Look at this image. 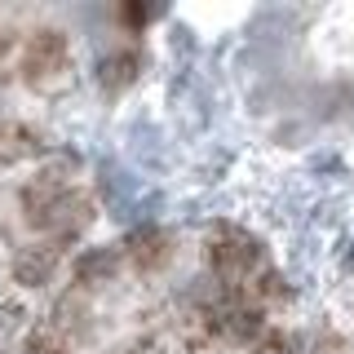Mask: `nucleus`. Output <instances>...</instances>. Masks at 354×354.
Returning <instances> with one entry per match:
<instances>
[{
	"mask_svg": "<svg viewBox=\"0 0 354 354\" xmlns=\"http://www.w3.org/2000/svg\"><path fill=\"white\" fill-rule=\"evenodd\" d=\"M208 266H213L221 288L248 292V283L266 270V252H261L257 235H248L243 226L221 221V226H213V235H208Z\"/></svg>",
	"mask_w": 354,
	"mask_h": 354,
	"instance_id": "f257e3e1",
	"label": "nucleus"
},
{
	"mask_svg": "<svg viewBox=\"0 0 354 354\" xmlns=\"http://www.w3.org/2000/svg\"><path fill=\"white\" fill-rule=\"evenodd\" d=\"M204 328L226 346H257L266 337V310L243 292L221 288L213 301L204 306Z\"/></svg>",
	"mask_w": 354,
	"mask_h": 354,
	"instance_id": "f03ea898",
	"label": "nucleus"
},
{
	"mask_svg": "<svg viewBox=\"0 0 354 354\" xmlns=\"http://www.w3.org/2000/svg\"><path fill=\"white\" fill-rule=\"evenodd\" d=\"M66 58H71V44L58 27H36L27 40H22V58H18V71L27 84H44L53 80L58 71H66Z\"/></svg>",
	"mask_w": 354,
	"mask_h": 354,
	"instance_id": "7ed1b4c3",
	"label": "nucleus"
},
{
	"mask_svg": "<svg viewBox=\"0 0 354 354\" xmlns=\"http://www.w3.org/2000/svg\"><path fill=\"white\" fill-rule=\"evenodd\" d=\"M88 221H93V199L71 186V191H66L58 204L49 208V217H44V226H40V230L62 248V243H71V239H80V235H84Z\"/></svg>",
	"mask_w": 354,
	"mask_h": 354,
	"instance_id": "20e7f679",
	"label": "nucleus"
},
{
	"mask_svg": "<svg viewBox=\"0 0 354 354\" xmlns=\"http://www.w3.org/2000/svg\"><path fill=\"white\" fill-rule=\"evenodd\" d=\"M71 191V182H66V173L62 169H44L36 173L27 186L18 191V208H22V217H27V226H44V217H49V208L58 204V199Z\"/></svg>",
	"mask_w": 354,
	"mask_h": 354,
	"instance_id": "39448f33",
	"label": "nucleus"
},
{
	"mask_svg": "<svg viewBox=\"0 0 354 354\" xmlns=\"http://www.w3.org/2000/svg\"><path fill=\"white\" fill-rule=\"evenodd\" d=\"M124 257L138 266L142 274H155V270H164V266L173 261V235L164 226H155V221L133 226L129 239H124Z\"/></svg>",
	"mask_w": 354,
	"mask_h": 354,
	"instance_id": "423d86ee",
	"label": "nucleus"
},
{
	"mask_svg": "<svg viewBox=\"0 0 354 354\" xmlns=\"http://www.w3.org/2000/svg\"><path fill=\"white\" fill-rule=\"evenodd\" d=\"M58 261H62V248L53 239H40V243H27V248L14 252V279L18 288H44L58 274Z\"/></svg>",
	"mask_w": 354,
	"mask_h": 354,
	"instance_id": "0eeeda50",
	"label": "nucleus"
},
{
	"mask_svg": "<svg viewBox=\"0 0 354 354\" xmlns=\"http://www.w3.org/2000/svg\"><path fill=\"white\" fill-rule=\"evenodd\" d=\"M138 75H142V53L138 49H115L97 62V84H102V93H111V97L124 93Z\"/></svg>",
	"mask_w": 354,
	"mask_h": 354,
	"instance_id": "6e6552de",
	"label": "nucleus"
},
{
	"mask_svg": "<svg viewBox=\"0 0 354 354\" xmlns=\"http://www.w3.org/2000/svg\"><path fill=\"white\" fill-rule=\"evenodd\" d=\"M120 274V248H84L75 257V288H102Z\"/></svg>",
	"mask_w": 354,
	"mask_h": 354,
	"instance_id": "1a4fd4ad",
	"label": "nucleus"
},
{
	"mask_svg": "<svg viewBox=\"0 0 354 354\" xmlns=\"http://www.w3.org/2000/svg\"><path fill=\"white\" fill-rule=\"evenodd\" d=\"M40 151H44V138L31 124H18V120L0 124V164L31 160V155H40Z\"/></svg>",
	"mask_w": 354,
	"mask_h": 354,
	"instance_id": "9d476101",
	"label": "nucleus"
},
{
	"mask_svg": "<svg viewBox=\"0 0 354 354\" xmlns=\"http://www.w3.org/2000/svg\"><path fill=\"white\" fill-rule=\"evenodd\" d=\"M22 354H62V346H58L53 332H31L27 346H22Z\"/></svg>",
	"mask_w": 354,
	"mask_h": 354,
	"instance_id": "9b49d317",
	"label": "nucleus"
},
{
	"mask_svg": "<svg viewBox=\"0 0 354 354\" xmlns=\"http://www.w3.org/2000/svg\"><path fill=\"white\" fill-rule=\"evenodd\" d=\"M252 354H292V346H288L283 332H266L257 346H252Z\"/></svg>",
	"mask_w": 354,
	"mask_h": 354,
	"instance_id": "f8f14e48",
	"label": "nucleus"
},
{
	"mask_svg": "<svg viewBox=\"0 0 354 354\" xmlns=\"http://www.w3.org/2000/svg\"><path fill=\"white\" fill-rule=\"evenodd\" d=\"M151 18H155L151 5H124V9H120V22H124V27H147Z\"/></svg>",
	"mask_w": 354,
	"mask_h": 354,
	"instance_id": "ddd939ff",
	"label": "nucleus"
},
{
	"mask_svg": "<svg viewBox=\"0 0 354 354\" xmlns=\"http://www.w3.org/2000/svg\"><path fill=\"white\" fill-rule=\"evenodd\" d=\"M124 354H169V346H164V341H155V337H142V341H133Z\"/></svg>",
	"mask_w": 354,
	"mask_h": 354,
	"instance_id": "4468645a",
	"label": "nucleus"
},
{
	"mask_svg": "<svg viewBox=\"0 0 354 354\" xmlns=\"http://www.w3.org/2000/svg\"><path fill=\"white\" fill-rule=\"evenodd\" d=\"M9 44H14V36H9V31H0V53H9Z\"/></svg>",
	"mask_w": 354,
	"mask_h": 354,
	"instance_id": "2eb2a0df",
	"label": "nucleus"
}]
</instances>
